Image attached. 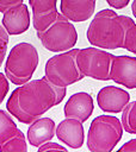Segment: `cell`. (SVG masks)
Returning <instances> with one entry per match:
<instances>
[{
	"instance_id": "cell-25",
	"label": "cell",
	"mask_w": 136,
	"mask_h": 152,
	"mask_svg": "<svg viewBox=\"0 0 136 152\" xmlns=\"http://www.w3.org/2000/svg\"><path fill=\"white\" fill-rule=\"evenodd\" d=\"M118 151L119 152H122V151H136V139L129 140L128 142H125L124 145H122L118 148Z\"/></svg>"
},
{
	"instance_id": "cell-24",
	"label": "cell",
	"mask_w": 136,
	"mask_h": 152,
	"mask_svg": "<svg viewBox=\"0 0 136 152\" xmlns=\"http://www.w3.org/2000/svg\"><path fill=\"white\" fill-rule=\"evenodd\" d=\"M106 2L115 10H122L129 5L130 0H106Z\"/></svg>"
},
{
	"instance_id": "cell-2",
	"label": "cell",
	"mask_w": 136,
	"mask_h": 152,
	"mask_svg": "<svg viewBox=\"0 0 136 152\" xmlns=\"http://www.w3.org/2000/svg\"><path fill=\"white\" fill-rule=\"evenodd\" d=\"M125 26L122 17L112 10H101L88 25L86 37L91 45L116 50L123 48Z\"/></svg>"
},
{
	"instance_id": "cell-15",
	"label": "cell",
	"mask_w": 136,
	"mask_h": 152,
	"mask_svg": "<svg viewBox=\"0 0 136 152\" xmlns=\"http://www.w3.org/2000/svg\"><path fill=\"white\" fill-rule=\"evenodd\" d=\"M55 122L50 118H38L30 124L27 128V140L31 146L38 147L42 144L51 140L55 135Z\"/></svg>"
},
{
	"instance_id": "cell-5",
	"label": "cell",
	"mask_w": 136,
	"mask_h": 152,
	"mask_svg": "<svg viewBox=\"0 0 136 152\" xmlns=\"http://www.w3.org/2000/svg\"><path fill=\"white\" fill-rule=\"evenodd\" d=\"M79 49H70L49 58L44 66V77L56 87H68L79 82L85 76L80 72L76 64Z\"/></svg>"
},
{
	"instance_id": "cell-21",
	"label": "cell",
	"mask_w": 136,
	"mask_h": 152,
	"mask_svg": "<svg viewBox=\"0 0 136 152\" xmlns=\"http://www.w3.org/2000/svg\"><path fill=\"white\" fill-rule=\"evenodd\" d=\"M10 90V83L6 75L0 72V104L4 102V99L6 97L7 93Z\"/></svg>"
},
{
	"instance_id": "cell-8",
	"label": "cell",
	"mask_w": 136,
	"mask_h": 152,
	"mask_svg": "<svg viewBox=\"0 0 136 152\" xmlns=\"http://www.w3.org/2000/svg\"><path fill=\"white\" fill-rule=\"evenodd\" d=\"M110 80L128 89L136 88V57L115 56L110 68Z\"/></svg>"
},
{
	"instance_id": "cell-23",
	"label": "cell",
	"mask_w": 136,
	"mask_h": 152,
	"mask_svg": "<svg viewBox=\"0 0 136 152\" xmlns=\"http://www.w3.org/2000/svg\"><path fill=\"white\" fill-rule=\"evenodd\" d=\"M21 2H23V0H0V12L4 13L10 7H13Z\"/></svg>"
},
{
	"instance_id": "cell-4",
	"label": "cell",
	"mask_w": 136,
	"mask_h": 152,
	"mask_svg": "<svg viewBox=\"0 0 136 152\" xmlns=\"http://www.w3.org/2000/svg\"><path fill=\"white\" fill-rule=\"evenodd\" d=\"M123 137L122 121L112 115H99L93 119L87 133V148L92 152H110Z\"/></svg>"
},
{
	"instance_id": "cell-14",
	"label": "cell",
	"mask_w": 136,
	"mask_h": 152,
	"mask_svg": "<svg viewBox=\"0 0 136 152\" xmlns=\"http://www.w3.org/2000/svg\"><path fill=\"white\" fill-rule=\"evenodd\" d=\"M97 0H61V13L70 21H86L93 15Z\"/></svg>"
},
{
	"instance_id": "cell-16",
	"label": "cell",
	"mask_w": 136,
	"mask_h": 152,
	"mask_svg": "<svg viewBox=\"0 0 136 152\" xmlns=\"http://www.w3.org/2000/svg\"><path fill=\"white\" fill-rule=\"evenodd\" d=\"M18 131L19 128L17 127V124L12 120L10 114L0 109V145L14 137Z\"/></svg>"
},
{
	"instance_id": "cell-11",
	"label": "cell",
	"mask_w": 136,
	"mask_h": 152,
	"mask_svg": "<svg viewBox=\"0 0 136 152\" xmlns=\"http://www.w3.org/2000/svg\"><path fill=\"white\" fill-rule=\"evenodd\" d=\"M55 135L70 148H80L85 140L84 125L76 119L66 118L57 125Z\"/></svg>"
},
{
	"instance_id": "cell-1",
	"label": "cell",
	"mask_w": 136,
	"mask_h": 152,
	"mask_svg": "<svg viewBox=\"0 0 136 152\" xmlns=\"http://www.w3.org/2000/svg\"><path fill=\"white\" fill-rule=\"evenodd\" d=\"M66 93V87H56L45 77L32 80L12 91L6 102V109L18 121L30 125L61 103Z\"/></svg>"
},
{
	"instance_id": "cell-12",
	"label": "cell",
	"mask_w": 136,
	"mask_h": 152,
	"mask_svg": "<svg viewBox=\"0 0 136 152\" xmlns=\"http://www.w3.org/2000/svg\"><path fill=\"white\" fill-rule=\"evenodd\" d=\"M94 104L93 99L88 93L79 91L73 94L64 104L63 113L66 118L76 119L81 122H85L93 113Z\"/></svg>"
},
{
	"instance_id": "cell-22",
	"label": "cell",
	"mask_w": 136,
	"mask_h": 152,
	"mask_svg": "<svg viewBox=\"0 0 136 152\" xmlns=\"http://www.w3.org/2000/svg\"><path fill=\"white\" fill-rule=\"evenodd\" d=\"M38 148V152H42V151H49V150H57V151H64L67 152V148L60 144H56V142H51L50 140L42 144L41 146L37 147Z\"/></svg>"
},
{
	"instance_id": "cell-10",
	"label": "cell",
	"mask_w": 136,
	"mask_h": 152,
	"mask_svg": "<svg viewBox=\"0 0 136 152\" xmlns=\"http://www.w3.org/2000/svg\"><path fill=\"white\" fill-rule=\"evenodd\" d=\"M2 25L8 34L12 36H18L26 32L30 27V12L27 6L21 2L6 10L2 17Z\"/></svg>"
},
{
	"instance_id": "cell-6",
	"label": "cell",
	"mask_w": 136,
	"mask_h": 152,
	"mask_svg": "<svg viewBox=\"0 0 136 152\" xmlns=\"http://www.w3.org/2000/svg\"><path fill=\"white\" fill-rule=\"evenodd\" d=\"M36 33L43 48L51 52L70 50L78 42L76 28L62 13H57L56 19L45 30L36 31Z\"/></svg>"
},
{
	"instance_id": "cell-26",
	"label": "cell",
	"mask_w": 136,
	"mask_h": 152,
	"mask_svg": "<svg viewBox=\"0 0 136 152\" xmlns=\"http://www.w3.org/2000/svg\"><path fill=\"white\" fill-rule=\"evenodd\" d=\"M131 12H132V15L136 19V0H134L132 4H131Z\"/></svg>"
},
{
	"instance_id": "cell-9",
	"label": "cell",
	"mask_w": 136,
	"mask_h": 152,
	"mask_svg": "<svg viewBox=\"0 0 136 152\" xmlns=\"http://www.w3.org/2000/svg\"><path fill=\"white\" fill-rule=\"evenodd\" d=\"M130 95L126 90L115 87L106 86L101 88L97 95V103L103 112L106 113H119L129 103Z\"/></svg>"
},
{
	"instance_id": "cell-13",
	"label": "cell",
	"mask_w": 136,
	"mask_h": 152,
	"mask_svg": "<svg viewBox=\"0 0 136 152\" xmlns=\"http://www.w3.org/2000/svg\"><path fill=\"white\" fill-rule=\"evenodd\" d=\"M57 0H29L32 8V24L36 31L45 30L57 17Z\"/></svg>"
},
{
	"instance_id": "cell-19",
	"label": "cell",
	"mask_w": 136,
	"mask_h": 152,
	"mask_svg": "<svg viewBox=\"0 0 136 152\" xmlns=\"http://www.w3.org/2000/svg\"><path fill=\"white\" fill-rule=\"evenodd\" d=\"M4 151H20V152H26L27 151V145L25 141L24 133L19 129L18 133L12 137L10 140L0 145V152Z\"/></svg>"
},
{
	"instance_id": "cell-7",
	"label": "cell",
	"mask_w": 136,
	"mask_h": 152,
	"mask_svg": "<svg viewBox=\"0 0 136 152\" xmlns=\"http://www.w3.org/2000/svg\"><path fill=\"white\" fill-rule=\"evenodd\" d=\"M112 57V53H109L97 46L79 49L76 53V64L85 77L109 81Z\"/></svg>"
},
{
	"instance_id": "cell-3",
	"label": "cell",
	"mask_w": 136,
	"mask_h": 152,
	"mask_svg": "<svg viewBox=\"0 0 136 152\" xmlns=\"http://www.w3.org/2000/svg\"><path fill=\"white\" fill-rule=\"evenodd\" d=\"M39 62L37 49L26 42L16 44L5 63V75L16 86L29 82Z\"/></svg>"
},
{
	"instance_id": "cell-18",
	"label": "cell",
	"mask_w": 136,
	"mask_h": 152,
	"mask_svg": "<svg viewBox=\"0 0 136 152\" xmlns=\"http://www.w3.org/2000/svg\"><path fill=\"white\" fill-rule=\"evenodd\" d=\"M122 112L123 129L126 133L136 134V100L129 102Z\"/></svg>"
},
{
	"instance_id": "cell-17",
	"label": "cell",
	"mask_w": 136,
	"mask_h": 152,
	"mask_svg": "<svg viewBox=\"0 0 136 152\" xmlns=\"http://www.w3.org/2000/svg\"><path fill=\"white\" fill-rule=\"evenodd\" d=\"M120 17H122V20L125 26L123 49L136 55V23L134 21V19H131L126 15H120Z\"/></svg>"
},
{
	"instance_id": "cell-20",
	"label": "cell",
	"mask_w": 136,
	"mask_h": 152,
	"mask_svg": "<svg viewBox=\"0 0 136 152\" xmlns=\"http://www.w3.org/2000/svg\"><path fill=\"white\" fill-rule=\"evenodd\" d=\"M8 39L10 34L4 27V25H0V66L4 63V58L6 57V51H7V45H8Z\"/></svg>"
}]
</instances>
